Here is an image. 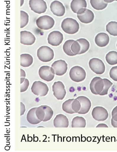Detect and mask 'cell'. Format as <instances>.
I'll return each mask as SVG.
<instances>
[{"label":"cell","instance_id":"cell-1","mask_svg":"<svg viewBox=\"0 0 117 152\" xmlns=\"http://www.w3.org/2000/svg\"><path fill=\"white\" fill-rule=\"evenodd\" d=\"M61 27L66 33L71 34L77 33L79 29V25L76 20L72 18H66L61 23Z\"/></svg>","mask_w":117,"mask_h":152},{"label":"cell","instance_id":"cell-2","mask_svg":"<svg viewBox=\"0 0 117 152\" xmlns=\"http://www.w3.org/2000/svg\"><path fill=\"white\" fill-rule=\"evenodd\" d=\"M37 56L40 61L45 63L51 61L54 58V51L47 46H42L37 51Z\"/></svg>","mask_w":117,"mask_h":152},{"label":"cell","instance_id":"cell-3","mask_svg":"<svg viewBox=\"0 0 117 152\" xmlns=\"http://www.w3.org/2000/svg\"><path fill=\"white\" fill-rule=\"evenodd\" d=\"M69 76L71 80L74 82H80L84 81L86 78V74L82 67L75 66L70 70Z\"/></svg>","mask_w":117,"mask_h":152},{"label":"cell","instance_id":"cell-4","mask_svg":"<svg viewBox=\"0 0 117 152\" xmlns=\"http://www.w3.org/2000/svg\"><path fill=\"white\" fill-rule=\"evenodd\" d=\"M39 28L44 30H48L52 28L55 24V21L52 17L44 15L40 17L36 21Z\"/></svg>","mask_w":117,"mask_h":152},{"label":"cell","instance_id":"cell-5","mask_svg":"<svg viewBox=\"0 0 117 152\" xmlns=\"http://www.w3.org/2000/svg\"><path fill=\"white\" fill-rule=\"evenodd\" d=\"M31 90L35 95L43 97L47 95L48 87L45 83L41 81H35L32 85Z\"/></svg>","mask_w":117,"mask_h":152},{"label":"cell","instance_id":"cell-6","mask_svg":"<svg viewBox=\"0 0 117 152\" xmlns=\"http://www.w3.org/2000/svg\"><path fill=\"white\" fill-rule=\"evenodd\" d=\"M77 18L82 23H89L92 22L94 20V13L90 10L82 8L78 11L77 13Z\"/></svg>","mask_w":117,"mask_h":152},{"label":"cell","instance_id":"cell-7","mask_svg":"<svg viewBox=\"0 0 117 152\" xmlns=\"http://www.w3.org/2000/svg\"><path fill=\"white\" fill-rule=\"evenodd\" d=\"M104 87L103 79L100 77H96L91 80L90 88L91 92L95 95H100L103 91Z\"/></svg>","mask_w":117,"mask_h":152},{"label":"cell","instance_id":"cell-8","mask_svg":"<svg viewBox=\"0 0 117 152\" xmlns=\"http://www.w3.org/2000/svg\"><path fill=\"white\" fill-rule=\"evenodd\" d=\"M39 74L42 80L50 82L54 79L55 74L54 70L52 67L44 66L40 68Z\"/></svg>","mask_w":117,"mask_h":152},{"label":"cell","instance_id":"cell-9","mask_svg":"<svg viewBox=\"0 0 117 152\" xmlns=\"http://www.w3.org/2000/svg\"><path fill=\"white\" fill-rule=\"evenodd\" d=\"M89 66L91 70L97 74L101 75L105 72V64L99 59H91L89 62Z\"/></svg>","mask_w":117,"mask_h":152},{"label":"cell","instance_id":"cell-10","mask_svg":"<svg viewBox=\"0 0 117 152\" xmlns=\"http://www.w3.org/2000/svg\"><path fill=\"white\" fill-rule=\"evenodd\" d=\"M29 4L31 10L36 13H43L47 9L46 3L44 0H30Z\"/></svg>","mask_w":117,"mask_h":152},{"label":"cell","instance_id":"cell-11","mask_svg":"<svg viewBox=\"0 0 117 152\" xmlns=\"http://www.w3.org/2000/svg\"><path fill=\"white\" fill-rule=\"evenodd\" d=\"M52 91L53 95L58 100H63L66 94L65 86L60 81L54 83L52 86Z\"/></svg>","mask_w":117,"mask_h":152},{"label":"cell","instance_id":"cell-12","mask_svg":"<svg viewBox=\"0 0 117 152\" xmlns=\"http://www.w3.org/2000/svg\"><path fill=\"white\" fill-rule=\"evenodd\" d=\"M92 117L98 121H104L107 119L108 113L107 110L102 107L98 106L93 108L92 112Z\"/></svg>","mask_w":117,"mask_h":152},{"label":"cell","instance_id":"cell-13","mask_svg":"<svg viewBox=\"0 0 117 152\" xmlns=\"http://www.w3.org/2000/svg\"><path fill=\"white\" fill-rule=\"evenodd\" d=\"M63 39V34L58 31L51 32L48 38V44L53 46H59L62 42Z\"/></svg>","mask_w":117,"mask_h":152},{"label":"cell","instance_id":"cell-14","mask_svg":"<svg viewBox=\"0 0 117 152\" xmlns=\"http://www.w3.org/2000/svg\"><path fill=\"white\" fill-rule=\"evenodd\" d=\"M55 74L57 76H62L66 73L68 69L67 64L63 60L55 61L52 65Z\"/></svg>","mask_w":117,"mask_h":152},{"label":"cell","instance_id":"cell-15","mask_svg":"<svg viewBox=\"0 0 117 152\" xmlns=\"http://www.w3.org/2000/svg\"><path fill=\"white\" fill-rule=\"evenodd\" d=\"M50 9L53 14L57 16H63L65 13V8L61 2L55 1L51 4Z\"/></svg>","mask_w":117,"mask_h":152},{"label":"cell","instance_id":"cell-16","mask_svg":"<svg viewBox=\"0 0 117 152\" xmlns=\"http://www.w3.org/2000/svg\"><path fill=\"white\" fill-rule=\"evenodd\" d=\"M21 43L26 45H31L35 43L36 38L30 32L23 31L20 32Z\"/></svg>","mask_w":117,"mask_h":152},{"label":"cell","instance_id":"cell-17","mask_svg":"<svg viewBox=\"0 0 117 152\" xmlns=\"http://www.w3.org/2000/svg\"><path fill=\"white\" fill-rule=\"evenodd\" d=\"M77 99L79 100L81 106L80 110L78 113L85 114L88 113L90 110L91 106L90 100L88 98L84 96H79Z\"/></svg>","mask_w":117,"mask_h":152},{"label":"cell","instance_id":"cell-18","mask_svg":"<svg viewBox=\"0 0 117 152\" xmlns=\"http://www.w3.org/2000/svg\"><path fill=\"white\" fill-rule=\"evenodd\" d=\"M55 127L67 128L69 125V119L66 115L63 114L57 115L53 121Z\"/></svg>","mask_w":117,"mask_h":152},{"label":"cell","instance_id":"cell-19","mask_svg":"<svg viewBox=\"0 0 117 152\" xmlns=\"http://www.w3.org/2000/svg\"><path fill=\"white\" fill-rule=\"evenodd\" d=\"M110 38L107 34L101 33L98 34L95 38V42L98 46L104 47L109 43Z\"/></svg>","mask_w":117,"mask_h":152},{"label":"cell","instance_id":"cell-20","mask_svg":"<svg viewBox=\"0 0 117 152\" xmlns=\"http://www.w3.org/2000/svg\"><path fill=\"white\" fill-rule=\"evenodd\" d=\"M71 7L74 13H77L80 9L87 7V2L86 0H73L71 2Z\"/></svg>","mask_w":117,"mask_h":152},{"label":"cell","instance_id":"cell-21","mask_svg":"<svg viewBox=\"0 0 117 152\" xmlns=\"http://www.w3.org/2000/svg\"><path fill=\"white\" fill-rule=\"evenodd\" d=\"M37 108V107L32 108L29 110L27 114V120L32 125H37L42 121L38 118L36 115V111Z\"/></svg>","mask_w":117,"mask_h":152},{"label":"cell","instance_id":"cell-22","mask_svg":"<svg viewBox=\"0 0 117 152\" xmlns=\"http://www.w3.org/2000/svg\"><path fill=\"white\" fill-rule=\"evenodd\" d=\"M21 66L24 67H29L32 64L33 58L29 54H22L20 55Z\"/></svg>","mask_w":117,"mask_h":152},{"label":"cell","instance_id":"cell-23","mask_svg":"<svg viewBox=\"0 0 117 152\" xmlns=\"http://www.w3.org/2000/svg\"><path fill=\"white\" fill-rule=\"evenodd\" d=\"M86 125V120L82 117H74L72 122V127L73 128H84Z\"/></svg>","mask_w":117,"mask_h":152},{"label":"cell","instance_id":"cell-24","mask_svg":"<svg viewBox=\"0 0 117 152\" xmlns=\"http://www.w3.org/2000/svg\"><path fill=\"white\" fill-rule=\"evenodd\" d=\"M90 3L92 7L98 10L105 9L108 5L103 0H90Z\"/></svg>","mask_w":117,"mask_h":152},{"label":"cell","instance_id":"cell-25","mask_svg":"<svg viewBox=\"0 0 117 152\" xmlns=\"http://www.w3.org/2000/svg\"><path fill=\"white\" fill-rule=\"evenodd\" d=\"M106 61L110 65H114L117 64V52L116 51H110L106 56Z\"/></svg>","mask_w":117,"mask_h":152},{"label":"cell","instance_id":"cell-26","mask_svg":"<svg viewBox=\"0 0 117 152\" xmlns=\"http://www.w3.org/2000/svg\"><path fill=\"white\" fill-rule=\"evenodd\" d=\"M106 31L112 36H117V22L112 21L106 26Z\"/></svg>","mask_w":117,"mask_h":152},{"label":"cell","instance_id":"cell-27","mask_svg":"<svg viewBox=\"0 0 117 152\" xmlns=\"http://www.w3.org/2000/svg\"><path fill=\"white\" fill-rule=\"evenodd\" d=\"M81 46V50L79 55L82 54L87 52L90 48V44L86 39L80 38L77 40Z\"/></svg>","mask_w":117,"mask_h":152},{"label":"cell","instance_id":"cell-28","mask_svg":"<svg viewBox=\"0 0 117 152\" xmlns=\"http://www.w3.org/2000/svg\"><path fill=\"white\" fill-rule=\"evenodd\" d=\"M74 41V40H69L66 41L63 46V50L66 54L70 56H74V55L71 50V45Z\"/></svg>","mask_w":117,"mask_h":152},{"label":"cell","instance_id":"cell-29","mask_svg":"<svg viewBox=\"0 0 117 152\" xmlns=\"http://www.w3.org/2000/svg\"><path fill=\"white\" fill-rule=\"evenodd\" d=\"M74 99H69L65 101L62 104V109L64 112L69 114H73L75 113L72 110V103Z\"/></svg>","mask_w":117,"mask_h":152},{"label":"cell","instance_id":"cell-30","mask_svg":"<svg viewBox=\"0 0 117 152\" xmlns=\"http://www.w3.org/2000/svg\"><path fill=\"white\" fill-rule=\"evenodd\" d=\"M41 107L44 109L45 112V117L43 120V122L50 121L52 118L54 114V112L50 107L47 105H42Z\"/></svg>","mask_w":117,"mask_h":152},{"label":"cell","instance_id":"cell-31","mask_svg":"<svg viewBox=\"0 0 117 152\" xmlns=\"http://www.w3.org/2000/svg\"><path fill=\"white\" fill-rule=\"evenodd\" d=\"M21 28H23L27 24L29 20V16L28 14L26 12L21 10Z\"/></svg>","mask_w":117,"mask_h":152},{"label":"cell","instance_id":"cell-32","mask_svg":"<svg viewBox=\"0 0 117 152\" xmlns=\"http://www.w3.org/2000/svg\"><path fill=\"white\" fill-rule=\"evenodd\" d=\"M103 80L104 82V87L103 91L100 94V96L107 95L108 90L113 84V83L107 79H103Z\"/></svg>","mask_w":117,"mask_h":152},{"label":"cell","instance_id":"cell-33","mask_svg":"<svg viewBox=\"0 0 117 152\" xmlns=\"http://www.w3.org/2000/svg\"><path fill=\"white\" fill-rule=\"evenodd\" d=\"M72 52L75 56L79 55L81 50V46L79 43L77 41L74 40L71 46Z\"/></svg>","mask_w":117,"mask_h":152},{"label":"cell","instance_id":"cell-34","mask_svg":"<svg viewBox=\"0 0 117 152\" xmlns=\"http://www.w3.org/2000/svg\"><path fill=\"white\" fill-rule=\"evenodd\" d=\"M36 114L38 118L40 120L43 121L45 117V112L44 109L41 106L37 107V110L36 111Z\"/></svg>","mask_w":117,"mask_h":152},{"label":"cell","instance_id":"cell-35","mask_svg":"<svg viewBox=\"0 0 117 152\" xmlns=\"http://www.w3.org/2000/svg\"><path fill=\"white\" fill-rule=\"evenodd\" d=\"M72 110L75 113H77L79 112L81 108L80 103L78 100L77 98L73 100L72 103Z\"/></svg>","mask_w":117,"mask_h":152},{"label":"cell","instance_id":"cell-36","mask_svg":"<svg viewBox=\"0 0 117 152\" xmlns=\"http://www.w3.org/2000/svg\"><path fill=\"white\" fill-rule=\"evenodd\" d=\"M110 76L113 80L117 81V66L113 67L110 69Z\"/></svg>","mask_w":117,"mask_h":152},{"label":"cell","instance_id":"cell-37","mask_svg":"<svg viewBox=\"0 0 117 152\" xmlns=\"http://www.w3.org/2000/svg\"><path fill=\"white\" fill-rule=\"evenodd\" d=\"M20 84V92L21 93H23L26 91L28 89L29 85V81L27 79H25L24 82Z\"/></svg>","mask_w":117,"mask_h":152},{"label":"cell","instance_id":"cell-38","mask_svg":"<svg viewBox=\"0 0 117 152\" xmlns=\"http://www.w3.org/2000/svg\"><path fill=\"white\" fill-rule=\"evenodd\" d=\"M112 118L114 121H117V106L113 110L112 112Z\"/></svg>","mask_w":117,"mask_h":152},{"label":"cell","instance_id":"cell-39","mask_svg":"<svg viewBox=\"0 0 117 152\" xmlns=\"http://www.w3.org/2000/svg\"><path fill=\"white\" fill-rule=\"evenodd\" d=\"M21 70V79L20 82L22 83L25 80V77H26V74L24 70L22 69H20Z\"/></svg>","mask_w":117,"mask_h":152},{"label":"cell","instance_id":"cell-40","mask_svg":"<svg viewBox=\"0 0 117 152\" xmlns=\"http://www.w3.org/2000/svg\"><path fill=\"white\" fill-rule=\"evenodd\" d=\"M21 114L20 115H22L24 114L25 111V104L22 102H21Z\"/></svg>","mask_w":117,"mask_h":152},{"label":"cell","instance_id":"cell-41","mask_svg":"<svg viewBox=\"0 0 117 152\" xmlns=\"http://www.w3.org/2000/svg\"><path fill=\"white\" fill-rule=\"evenodd\" d=\"M111 124L114 127L117 128V121H114L113 118L111 119Z\"/></svg>","mask_w":117,"mask_h":152},{"label":"cell","instance_id":"cell-42","mask_svg":"<svg viewBox=\"0 0 117 152\" xmlns=\"http://www.w3.org/2000/svg\"><path fill=\"white\" fill-rule=\"evenodd\" d=\"M97 128L104 127L108 128V126L105 124H100L97 126Z\"/></svg>","mask_w":117,"mask_h":152},{"label":"cell","instance_id":"cell-43","mask_svg":"<svg viewBox=\"0 0 117 152\" xmlns=\"http://www.w3.org/2000/svg\"><path fill=\"white\" fill-rule=\"evenodd\" d=\"M103 1L106 2V3H112V2L114 1H116V0H103Z\"/></svg>","mask_w":117,"mask_h":152},{"label":"cell","instance_id":"cell-44","mask_svg":"<svg viewBox=\"0 0 117 152\" xmlns=\"http://www.w3.org/2000/svg\"><path fill=\"white\" fill-rule=\"evenodd\" d=\"M116 1H117V0H116Z\"/></svg>","mask_w":117,"mask_h":152},{"label":"cell","instance_id":"cell-45","mask_svg":"<svg viewBox=\"0 0 117 152\" xmlns=\"http://www.w3.org/2000/svg\"></svg>","mask_w":117,"mask_h":152}]
</instances>
